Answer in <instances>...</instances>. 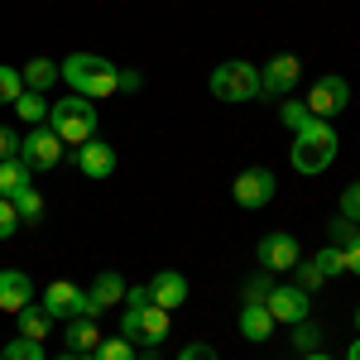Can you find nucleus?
<instances>
[{"label":"nucleus","mask_w":360,"mask_h":360,"mask_svg":"<svg viewBox=\"0 0 360 360\" xmlns=\"http://www.w3.org/2000/svg\"><path fill=\"white\" fill-rule=\"evenodd\" d=\"M58 82L72 86V96L86 101H106L120 91V68L101 53H72L68 63H58Z\"/></svg>","instance_id":"nucleus-1"},{"label":"nucleus","mask_w":360,"mask_h":360,"mask_svg":"<svg viewBox=\"0 0 360 360\" xmlns=\"http://www.w3.org/2000/svg\"><path fill=\"white\" fill-rule=\"evenodd\" d=\"M336 130H332V120H317V115H307L303 125L293 130V149H288V159H293V168L298 173H327L336 159Z\"/></svg>","instance_id":"nucleus-2"},{"label":"nucleus","mask_w":360,"mask_h":360,"mask_svg":"<svg viewBox=\"0 0 360 360\" xmlns=\"http://www.w3.org/2000/svg\"><path fill=\"white\" fill-rule=\"evenodd\" d=\"M96 106L86 101V96H63L53 101V111H49V125H53V135L63 144H86V139H96Z\"/></svg>","instance_id":"nucleus-3"},{"label":"nucleus","mask_w":360,"mask_h":360,"mask_svg":"<svg viewBox=\"0 0 360 360\" xmlns=\"http://www.w3.org/2000/svg\"><path fill=\"white\" fill-rule=\"evenodd\" d=\"M212 96H217V101H231V106L264 96V86H259V68H255V63H245V58L221 63V68L212 72Z\"/></svg>","instance_id":"nucleus-4"},{"label":"nucleus","mask_w":360,"mask_h":360,"mask_svg":"<svg viewBox=\"0 0 360 360\" xmlns=\"http://www.w3.org/2000/svg\"><path fill=\"white\" fill-rule=\"evenodd\" d=\"M120 336L135 346V341H144V346H159L168 336V312L159 303H139V307H125V317H120Z\"/></svg>","instance_id":"nucleus-5"},{"label":"nucleus","mask_w":360,"mask_h":360,"mask_svg":"<svg viewBox=\"0 0 360 360\" xmlns=\"http://www.w3.org/2000/svg\"><path fill=\"white\" fill-rule=\"evenodd\" d=\"M346 106H351V82L336 77V72L317 77L312 91H307V115H317V120H332V115H341Z\"/></svg>","instance_id":"nucleus-6"},{"label":"nucleus","mask_w":360,"mask_h":360,"mask_svg":"<svg viewBox=\"0 0 360 360\" xmlns=\"http://www.w3.org/2000/svg\"><path fill=\"white\" fill-rule=\"evenodd\" d=\"M44 307H49V317H96L101 307L91 303V293H82L77 283H68V278H53L49 288H44Z\"/></svg>","instance_id":"nucleus-7"},{"label":"nucleus","mask_w":360,"mask_h":360,"mask_svg":"<svg viewBox=\"0 0 360 360\" xmlns=\"http://www.w3.org/2000/svg\"><path fill=\"white\" fill-rule=\"evenodd\" d=\"M278 193V178L269 168H245L236 183H231V197H236V207H245V212H259V207H269Z\"/></svg>","instance_id":"nucleus-8"},{"label":"nucleus","mask_w":360,"mask_h":360,"mask_svg":"<svg viewBox=\"0 0 360 360\" xmlns=\"http://www.w3.org/2000/svg\"><path fill=\"white\" fill-rule=\"evenodd\" d=\"M20 159H25L34 173H44V168H53L63 159V139L53 135V125H34L25 139H20Z\"/></svg>","instance_id":"nucleus-9"},{"label":"nucleus","mask_w":360,"mask_h":360,"mask_svg":"<svg viewBox=\"0 0 360 360\" xmlns=\"http://www.w3.org/2000/svg\"><path fill=\"white\" fill-rule=\"evenodd\" d=\"M264 307H269V317H274V322L298 327V322H307L312 298H307V288H298V283H283V288H269V293H264Z\"/></svg>","instance_id":"nucleus-10"},{"label":"nucleus","mask_w":360,"mask_h":360,"mask_svg":"<svg viewBox=\"0 0 360 360\" xmlns=\"http://www.w3.org/2000/svg\"><path fill=\"white\" fill-rule=\"evenodd\" d=\"M298 77H303V63H298L293 53H278V58H269V63L259 68L264 96H288V91L298 86Z\"/></svg>","instance_id":"nucleus-11"},{"label":"nucleus","mask_w":360,"mask_h":360,"mask_svg":"<svg viewBox=\"0 0 360 360\" xmlns=\"http://www.w3.org/2000/svg\"><path fill=\"white\" fill-rule=\"evenodd\" d=\"M298 259H303V250H298V236H288V231H269L259 240V264L264 269H293Z\"/></svg>","instance_id":"nucleus-12"},{"label":"nucleus","mask_w":360,"mask_h":360,"mask_svg":"<svg viewBox=\"0 0 360 360\" xmlns=\"http://www.w3.org/2000/svg\"><path fill=\"white\" fill-rule=\"evenodd\" d=\"M77 173H82V178H91V183L111 178V173H115V149H111V144H101V139L77 144Z\"/></svg>","instance_id":"nucleus-13"},{"label":"nucleus","mask_w":360,"mask_h":360,"mask_svg":"<svg viewBox=\"0 0 360 360\" xmlns=\"http://www.w3.org/2000/svg\"><path fill=\"white\" fill-rule=\"evenodd\" d=\"M34 303V278L25 269H0V312H20Z\"/></svg>","instance_id":"nucleus-14"},{"label":"nucleus","mask_w":360,"mask_h":360,"mask_svg":"<svg viewBox=\"0 0 360 360\" xmlns=\"http://www.w3.org/2000/svg\"><path fill=\"white\" fill-rule=\"evenodd\" d=\"M149 298L164 307V312L183 307V303H188V274H178V269H164V274H154V283H149Z\"/></svg>","instance_id":"nucleus-15"},{"label":"nucleus","mask_w":360,"mask_h":360,"mask_svg":"<svg viewBox=\"0 0 360 360\" xmlns=\"http://www.w3.org/2000/svg\"><path fill=\"white\" fill-rule=\"evenodd\" d=\"M274 317H269V307L264 303H245L240 307V336H245V341H269V336H274Z\"/></svg>","instance_id":"nucleus-16"},{"label":"nucleus","mask_w":360,"mask_h":360,"mask_svg":"<svg viewBox=\"0 0 360 360\" xmlns=\"http://www.w3.org/2000/svg\"><path fill=\"white\" fill-rule=\"evenodd\" d=\"M96 346H101V327H96V317H68V351L91 356Z\"/></svg>","instance_id":"nucleus-17"},{"label":"nucleus","mask_w":360,"mask_h":360,"mask_svg":"<svg viewBox=\"0 0 360 360\" xmlns=\"http://www.w3.org/2000/svg\"><path fill=\"white\" fill-rule=\"evenodd\" d=\"M25 188H34V168L25 159H0V197H15Z\"/></svg>","instance_id":"nucleus-18"},{"label":"nucleus","mask_w":360,"mask_h":360,"mask_svg":"<svg viewBox=\"0 0 360 360\" xmlns=\"http://www.w3.org/2000/svg\"><path fill=\"white\" fill-rule=\"evenodd\" d=\"M15 317H20V336H29V341H44V336L53 332V317H49V307H44V303L20 307Z\"/></svg>","instance_id":"nucleus-19"},{"label":"nucleus","mask_w":360,"mask_h":360,"mask_svg":"<svg viewBox=\"0 0 360 360\" xmlns=\"http://www.w3.org/2000/svg\"><path fill=\"white\" fill-rule=\"evenodd\" d=\"M86 293H91V303H96V307H101V312H106V307L125 303V278H120V274H111V269H106V274H96V283H91Z\"/></svg>","instance_id":"nucleus-20"},{"label":"nucleus","mask_w":360,"mask_h":360,"mask_svg":"<svg viewBox=\"0 0 360 360\" xmlns=\"http://www.w3.org/2000/svg\"><path fill=\"white\" fill-rule=\"evenodd\" d=\"M20 77H25V91H49V86L58 82V63L34 58V63H25V68H20Z\"/></svg>","instance_id":"nucleus-21"},{"label":"nucleus","mask_w":360,"mask_h":360,"mask_svg":"<svg viewBox=\"0 0 360 360\" xmlns=\"http://www.w3.org/2000/svg\"><path fill=\"white\" fill-rule=\"evenodd\" d=\"M15 111L25 115L29 125H49V111H53V101H44V91H25V96L15 101Z\"/></svg>","instance_id":"nucleus-22"},{"label":"nucleus","mask_w":360,"mask_h":360,"mask_svg":"<svg viewBox=\"0 0 360 360\" xmlns=\"http://www.w3.org/2000/svg\"><path fill=\"white\" fill-rule=\"evenodd\" d=\"M10 202H15V212H20V226H39V217H44V197H39V188H25V193H15Z\"/></svg>","instance_id":"nucleus-23"},{"label":"nucleus","mask_w":360,"mask_h":360,"mask_svg":"<svg viewBox=\"0 0 360 360\" xmlns=\"http://www.w3.org/2000/svg\"><path fill=\"white\" fill-rule=\"evenodd\" d=\"M0 360H49L44 356V341H29V336H15V341H5V351Z\"/></svg>","instance_id":"nucleus-24"},{"label":"nucleus","mask_w":360,"mask_h":360,"mask_svg":"<svg viewBox=\"0 0 360 360\" xmlns=\"http://www.w3.org/2000/svg\"><path fill=\"white\" fill-rule=\"evenodd\" d=\"M25 96V77H20V68H5L0 63V106H15Z\"/></svg>","instance_id":"nucleus-25"},{"label":"nucleus","mask_w":360,"mask_h":360,"mask_svg":"<svg viewBox=\"0 0 360 360\" xmlns=\"http://www.w3.org/2000/svg\"><path fill=\"white\" fill-rule=\"evenodd\" d=\"M91 360H135V346L125 336H101V346L91 351Z\"/></svg>","instance_id":"nucleus-26"},{"label":"nucleus","mask_w":360,"mask_h":360,"mask_svg":"<svg viewBox=\"0 0 360 360\" xmlns=\"http://www.w3.org/2000/svg\"><path fill=\"white\" fill-rule=\"evenodd\" d=\"M312 264H317V269H322V274H327V278L346 274V250H336V245L317 250V255H312Z\"/></svg>","instance_id":"nucleus-27"},{"label":"nucleus","mask_w":360,"mask_h":360,"mask_svg":"<svg viewBox=\"0 0 360 360\" xmlns=\"http://www.w3.org/2000/svg\"><path fill=\"white\" fill-rule=\"evenodd\" d=\"M327 236H332L336 250H346V245H356V240H360V226L346 221V217H336V221H327Z\"/></svg>","instance_id":"nucleus-28"},{"label":"nucleus","mask_w":360,"mask_h":360,"mask_svg":"<svg viewBox=\"0 0 360 360\" xmlns=\"http://www.w3.org/2000/svg\"><path fill=\"white\" fill-rule=\"evenodd\" d=\"M293 269H298V288H307V293H312V288H322V283H327V274H322V269H317V264H312V259H298V264H293Z\"/></svg>","instance_id":"nucleus-29"},{"label":"nucleus","mask_w":360,"mask_h":360,"mask_svg":"<svg viewBox=\"0 0 360 360\" xmlns=\"http://www.w3.org/2000/svg\"><path fill=\"white\" fill-rule=\"evenodd\" d=\"M293 346L307 356V351H317V346H322V332H317L312 322H298V327H293Z\"/></svg>","instance_id":"nucleus-30"},{"label":"nucleus","mask_w":360,"mask_h":360,"mask_svg":"<svg viewBox=\"0 0 360 360\" xmlns=\"http://www.w3.org/2000/svg\"><path fill=\"white\" fill-rule=\"evenodd\" d=\"M15 231H20V212H15L10 197H0V240H10Z\"/></svg>","instance_id":"nucleus-31"},{"label":"nucleus","mask_w":360,"mask_h":360,"mask_svg":"<svg viewBox=\"0 0 360 360\" xmlns=\"http://www.w3.org/2000/svg\"><path fill=\"white\" fill-rule=\"evenodd\" d=\"M341 217L360 226V183H351V188L341 193Z\"/></svg>","instance_id":"nucleus-32"},{"label":"nucleus","mask_w":360,"mask_h":360,"mask_svg":"<svg viewBox=\"0 0 360 360\" xmlns=\"http://www.w3.org/2000/svg\"><path fill=\"white\" fill-rule=\"evenodd\" d=\"M178 360H221V356H217V346H207V341H188V346L178 351Z\"/></svg>","instance_id":"nucleus-33"},{"label":"nucleus","mask_w":360,"mask_h":360,"mask_svg":"<svg viewBox=\"0 0 360 360\" xmlns=\"http://www.w3.org/2000/svg\"><path fill=\"white\" fill-rule=\"evenodd\" d=\"M283 125H288V130H298V125H303L307 120V101H283Z\"/></svg>","instance_id":"nucleus-34"},{"label":"nucleus","mask_w":360,"mask_h":360,"mask_svg":"<svg viewBox=\"0 0 360 360\" xmlns=\"http://www.w3.org/2000/svg\"><path fill=\"white\" fill-rule=\"evenodd\" d=\"M0 159H20V135L0 125Z\"/></svg>","instance_id":"nucleus-35"},{"label":"nucleus","mask_w":360,"mask_h":360,"mask_svg":"<svg viewBox=\"0 0 360 360\" xmlns=\"http://www.w3.org/2000/svg\"><path fill=\"white\" fill-rule=\"evenodd\" d=\"M346 274L360 278V240H356V245H346Z\"/></svg>","instance_id":"nucleus-36"},{"label":"nucleus","mask_w":360,"mask_h":360,"mask_svg":"<svg viewBox=\"0 0 360 360\" xmlns=\"http://www.w3.org/2000/svg\"><path fill=\"white\" fill-rule=\"evenodd\" d=\"M120 91H139V72H120Z\"/></svg>","instance_id":"nucleus-37"},{"label":"nucleus","mask_w":360,"mask_h":360,"mask_svg":"<svg viewBox=\"0 0 360 360\" xmlns=\"http://www.w3.org/2000/svg\"><path fill=\"white\" fill-rule=\"evenodd\" d=\"M346 360H360V336L351 341V351H346Z\"/></svg>","instance_id":"nucleus-38"},{"label":"nucleus","mask_w":360,"mask_h":360,"mask_svg":"<svg viewBox=\"0 0 360 360\" xmlns=\"http://www.w3.org/2000/svg\"><path fill=\"white\" fill-rule=\"evenodd\" d=\"M303 360H332V356H322V351H307V356Z\"/></svg>","instance_id":"nucleus-39"},{"label":"nucleus","mask_w":360,"mask_h":360,"mask_svg":"<svg viewBox=\"0 0 360 360\" xmlns=\"http://www.w3.org/2000/svg\"><path fill=\"white\" fill-rule=\"evenodd\" d=\"M58 360H91V356H77V351H68V356H58Z\"/></svg>","instance_id":"nucleus-40"},{"label":"nucleus","mask_w":360,"mask_h":360,"mask_svg":"<svg viewBox=\"0 0 360 360\" xmlns=\"http://www.w3.org/2000/svg\"><path fill=\"white\" fill-rule=\"evenodd\" d=\"M356 332H360V307H356Z\"/></svg>","instance_id":"nucleus-41"},{"label":"nucleus","mask_w":360,"mask_h":360,"mask_svg":"<svg viewBox=\"0 0 360 360\" xmlns=\"http://www.w3.org/2000/svg\"><path fill=\"white\" fill-rule=\"evenodd\" d=\"M149 360H154V356H149Z\"/></svg>","instance_id":"nucleus-42"}]
</instances>
